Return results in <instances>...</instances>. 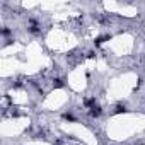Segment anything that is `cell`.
<instances>
[{
	"label": "cell",
	"mask_w": 145,
	"mask_h": 145,
	"mask_svg": "<svg viewBox=\"0 0 145 145\" xmlns=\"http://www.w3.org/2000/svg\"><path fill=\"white\" fill-rule=\"evenodd\" d=\"M99 114H101V108H99L97 104L91 106V116H99Z\"/></svg>",
	"instance_id": "1"
},
{
	"label": "cell",
	"mask_w": 145,
	"mask_h": 145,
	"mask_svg": "<svg viewBox=\"0 0 145 145\" xmlns=\"http://www.w3.org/2000/svg\"><path fill=\"white\" fill-rule=\"evenodd\" d=\"M55 85H56V87H63V82H62V80H55Z\"/></svg>",
	"instance_id": "2"
},
{
	"label": "cell",
	"mask_w": 145,
	"mask_h": 145,
	"mask_svg": "<svg viewBox=\"0 0 145 145\" xmlns=\"http://www.w3.org/2000/svg\"><path fill=\"white\" fill-rule=\"evenodd\" d=\"M65 119H70V121H73V116H70V114H65Z\"/></svg>",
	"instance_id": "3"
},
{
	"label": "cell",
	"mask_w": 145,
	"mask_h": 145,
	"mask_svg": "<svg viewBox=\"0 0 145 145\" xmlns=\"http://www.w3.org/2000/svg\"><path fill=\"white\" fill-rule=\"evenodd\" d=\"M121 111H125V108H121V106H118V108H116V113H121Z\"/></svg>",
	"instance_id": "4"
}]
</instances>
